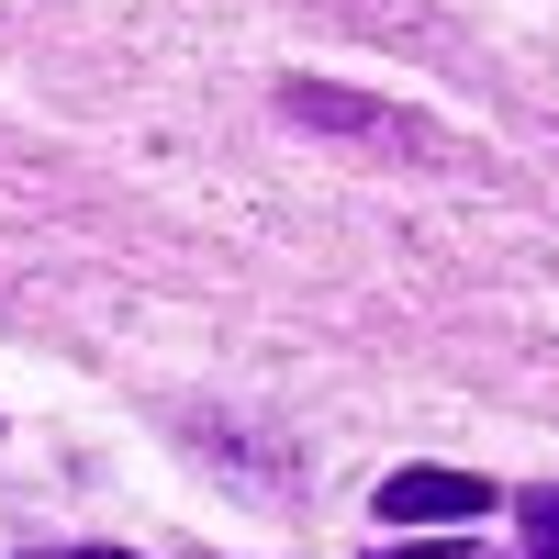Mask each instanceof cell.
Listing matches in <instances>:
<instances>
[{
	"label": "cell",
	"mask_w": 559,
	"mask_h": 559,
	"mask_svg": "<svg viewBox=\"0 0 559 559\" xmlns=\"http://www.w3.org/2000/svg\"><path fill=\"white\" fill-rule=\"evenodd\" d=\"M280 112L313 123V134H358V146H426V123H414V112L358 102V90H324V79H292V90H280Z\"/></svg>",
	"instance_id": "6da1fadb"
},
{
	"label": "cell",
	"mask_w": 559,
	"mask_h": 559,
	"mask_svg": "<svg viewBox=\"0 0 559 559\" xmlns=\"http://www.w3.org/2000/svg\"><path fill=\"white\" fill-rule=\"evenodd\" d=\"M471 515H492L481 471H392L381 481V526H471Z\"/></svg>",
	"instance_id": "7a4b0ae2"
},
{
	"label": "cell",
	"mask_w": 559,
	"mask_h": 559,
	"mask_svg": "<svg viewBox=\"0 0 559 559\" xmlns=\"http://www.w3.org/2000/svg\"><path fill=\"white\" fill-rule=\"evenodd\" d=\"M515 526H526V559H559V481L515 492Z\"/></svg>",
	"instance_id": "3957f363"
},
{
	"label": "cell",
	"mask_w": 559,
	"mask_h": 559,
	"mask_svg": "<svg viewBox=\"0 0 559 559\" xmlns=\"http://www.w3.org/2000/svg\"><path fill=\"white\" fill-rule=\"evenodd\" d=\"M369 559H448V548H369Z\"/></svg>",
	"instance_id": "277c9868"
},
{
	"label": "cell",
	"mask_w": 559,
	"mask_h": 559,
	"mask_svg": "<svg viewBox=\"0 0 559 559\" xmlns=\"http://www.w3.org/2000/svg\"><path fill=\"white\" fill-rule=\"evenodd\" d=\"M79 559H134V548H79Z\"/></svg>",
	"instance_id": "5b68a950"
}]
</instances>
